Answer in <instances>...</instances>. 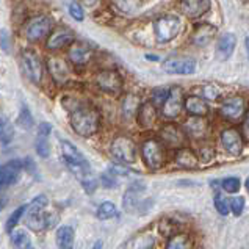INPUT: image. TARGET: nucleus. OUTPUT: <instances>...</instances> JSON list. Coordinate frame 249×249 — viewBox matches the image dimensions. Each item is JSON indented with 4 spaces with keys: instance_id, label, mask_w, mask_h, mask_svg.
Returning a JSON list of instances; mask_svg holds the SVG:
<instances>
[{
    "instance_id": "4be33fe9",
    "label": "nucleus",
    "mask_w": 249,
    "mask_h": 249,
    "mask_svg": "<svg viewBox=\"0 0 249 249\" xmlns=\"http://www.w3.org/2000/svg\"><path fill=\"white\" fill-rule=\"evenodd\" d=\"M69 60L74 63V65H87L92 56V51L83 42H74L72 46L69 47Z\"/></svg>"
},
{
    "instance_id": "f8f14e48",
    "label": "nucleus",
    "mask_w": 249,
    "mask_h": 249,
    "mask_svg": "<svg viewBox=\"0 0 249 249\" xmlns=\"http://www.w3.org/2000/svg\"><path fill=\"white\" fill-rule=\"evenodd\" d=\"M144 190H146V187L143 182H135L127 188V191L124 193V197H123V207L127 213H133L140 207L141 195L144 193Z\"/></svg>"
},
{
    "instance_id": "2eb2a0df",
    "label": "nucleus",
    "mask_w": 249,
    "mask_h": 249,
    "mask_svg": "<svg viewBox=\"0 0 249 249\" xmlns=\"http://www.w3.org/2000/svg\"><path fill=\"white\" fill-rule=\"evenodd\" d=\"M22 168H24V161L20 160H11L2 165V168H0V185H2V188L16 183Z\"/></svg>"
},
{
    "instance_id": "4c0bfd02",
    "label": "nucleus",
    "mask_w": 249,
    "mask_h": 249,
    "mask_svg": "<svg viewBox=\"0 0 249 249\" xmlns=\"http://www.w3.org/2000/svg\"><path fill=\"white\" fill-rule=\"evenodd\" d=\"M35 147H36V152L39 157L42 159H47L49 155H51V146H49V141L46 140V137H41L36 140V144H35Z\"/></svg>"
},
{
    "instance_id": "6ab92c4d",
    "label": "nucleus",
    "mask_w": 249,
    "mask_h": 249,
    "mask_svg": "<svg viewBox=\"0 0 249 249\" xmlns=\"http://www.w3.org/2000/svg\"><path fill=\"white\" fill-rule=\"evenodd\" d=\"M215 35H216V27H213L210 24L196 25L193 35H191V42L197 47H205L215 38Z\"/></svg>"
},
{
    "instance_id": "393cba45",
    "label": "nucleus",
    "mask_w": 249,
    "mask_h": 249,
    "mask_svg": "<svg viewBox=\"0 0 249 249\" xmlns=\"http://www.w3.org/2000/svg\"><path fill=\"white\" fill-rule=\"evenodd\" d=\"M176 163L180 168H187V169H195L199 166V157L190 149H180L176 154Z\"/></svg>"
},
{
    "instance_id": "3c124183",
    "label": "nucleus",
    "mask_w": 249,
    "mask_h": 249,
    "mask_svg": "<svg viewBox=\"0 0 249 249\" xmlns=\"http://www.w3.org/2000/svg\"><path fill=\"white\" fill-rule=\"evenodd\" d=\"M146 60H151V61H155V60H159L155 55H146Z\"/></svg>"
},
{
    "instance_id": "412c9836",
    "label": "nucleus",
    "mask_w": 249,
    "mask_h": 249,
    "mask_svg": "<svg viewBox=\"0 0 249 249\" xmlns=\"http://www.w3.org/2000/svg\"><path fill=\"white\" fill-rule=\"evenodd\" d=\"M74 41V33L68 30V28H60L55 30L47 39V49L49 51H60V49L66 47L69 42Z\"/></svg>"
},
{
    "instance_id": "7c9ffc66",
    "label": "nucleus",
    "mask_w": 249,
    "mask_h": 249,
    "mask_svg": "<svg viewBox=\"0 0 249 249\" xmlns=\"http://www.w3.org/2000/svg\"><path fill=\"white\" fill-rule=\"evenodd\" d=\"M213 202H215V209L218 210L219 215H229L231 212V199H227L224 195L221 193H216L215 197H213Z\"/></svg>"
},
{
    "instance_id": "b1692460",
    "label": "nucleus",
    "mask_w": 249,
    "mask_h": 249,
    "mask_svg": "<svg viewBox=\"0 0 249 249\" xmlns=\"http://www.w3.org/2000/svg\"><path fill=\"white\" fill-rule=\"evenodd\" d=\"M185 110H187L191 116H207L209 115V104L205 99L199 96H188L185 99Z\"/></svg>"
},
{
    "instance_id": "603ef678",
    "label": "nucleus",
    "mask_w": 249,
    "mask_h": 249,
    "mask_svg": "<svg viewBox=\"0 0 249 249\" xmlns=\"http://www.w3.org/2000/svg\"><path fill=\"white\" fill-rule=\"evenodd\" d=\"M245 44H246V49H248V56H249V36L246 38V41H245Z\"/></svg>"
},
{
    "instance_id": "ddd939ff",
    "label": "nucleus",
    "mask_w": 249,
    "mask_h": 249,
    "mask_svg": "<svg viewBox=\"0 0 249 249\" xmlns=\"http://www.w3.org/2000/svg\"><path fill=\"white\" fill-rule=\"evenodd\" d=\"M47 69L53 82H56L58 85L66 83L71 77L69 66L66 65L65 60L60 58V56H51V58H47Z\"/></svg>"
},
{
    "instance_id": "c03bdc74",
    "label": "nucleus",
    "mask_w": 249,
    "mask_h": 249,
    "mask_svg": "<svg viewBox=\"0 0 249 249\" xmlns=\"http://www.w3.org/2000/svg\"><path fill=\"white\" fill-rule=\"evenodd\" d=\"M108 171L115 174V176H129L130 174V169L123 166V165H110L108 166Z\"/></svg>"
},
{
    "instance_id": "ea45409f",
    "label": "nucleus",
    "mask_w": 249,
    "mask_h": 249,
    "mask_svg": "<svg viewBox=\"0 0 249 249\" xmlns=\"http://www.w3.org/2000/svg\"><path fill=\"white\" fill-rule=\"evenodd\" d=\"M245 209V197L237 196V197H232L231 199V212L233 213L235 216H240L243 213Z\"/></svg>"
},
{
    "instance_id": "c85d7f7f",
    "label": "nucleus",
    "mask_w": 249,
    "mask_h": 249,
    "mask_svg": "<svg viewBox=\"0 0 249 249\" xmlns=\"http://www.w3.org/2000/svg\"><path fill=\"white\" fill-rule=\"evenodd\" d=\"M96 216L99 219H102V221H105V219H111V218H115L118 216V209H116V205L110 202V201H105L102 202L101 205H99V209L96 212Z\"/></svg>"
},
{
    "instance_id": "f704fd0d",
    "label": "nucleus",
    "mask_w": 249,
    "mask_h": 249,
    "mask_svg": "<svg viewBox=\"0 0 249 249\" xmlns=\"http://www.w3.org/2000/svg\"><path fill=\"white\" fill-rule=\"evenodd\" d=\"M11 241H13V245L16 246V248H32L30 237H28L24 231L14 232L13 235H11Z\"/></svg>"
},
{
    "instance_id": "58836bf2",
    "label": "nucleus",
    "mask_w": 249,
    "mask_h": 249,
    "mask_svg": "<svg viewBox=\"0 0 249 249\" xmlns=\"http://www.w3.org/2000/svg\"><path fill=\"white\" fill-rule=\"evenodd\" d=\"M240 179L238 177H227V179H224L221 182V187L224 191H227V193H237V191L240 190Z\"/></svg>"
},
{
    "instance_id": "09e8293b",
    "label": "nucleus",
    "mask_w": 249,
    "mask_h": 249,
    "mask_svg": "<svg viewBox=\"0 0 249 249\" xmlns=\"http://www.w3.org/2000/svg\"><path fill=\"white\" fill-rule=\"evenodd\" d=\"M52 132V125L49 123H41L39 127H38V133L41 135V137H49Z\"/></svg>"
},
{
    "instance_id": "e433bc0d",
    "label": "nucleus",
    "mask_w": 249,
    "mask_h": 249,
    "mask_svg": "<svg viewBox=\"0 0 249 249\" xmlns=\"http://www.w3.org/2000/svg\"><path fill=\"white\" fill-rule=\"evenodd\" d=\"M47 204H49V199H47V196H44V195H39V196H36L32 201V204L28 205V213H35V212H42L46 207H47Z\"/></svg>"
},
{
    "instance_id": "0eeeda50",
    "label": "nucleus",
    "mask_w": 249,
    "mask_h": 249,
    "mask_svg": "<svg viewBox=\"0 0 249 249\" xmlns=\"http://www.w3.org/2000/svg\"><path fill=\"white\" fill-rule=\"evenodd\" d=\"M22 60V69L25 77L33 83H41L42 80V63L39 56L33 51H24L20 55Z\"/></svg>"
},
{
    "instance_id": "2f4dec72",
    "label": "nucleus",
    "mask_w": 249,
    "mask_h": 249,
    "mask_svg": "<svg viewBox=\"0 0 249 249\" xmlns=\"http://www.w3.org/2000/svg\"><path fill=\"white\" fill-rule=\"evenodd\" d=\"M190 246H191L190 238L187 235H183V233L173 235V237H171V240L168 241V245H166L168 249H187Z\"/></svg>"
},
{
    "instance_id": "49530a36",
    "label": "nucleus",
    "mask_w": 249,
    "mask_h": 249,
    "mask_svg": "<svg viewBox=\"0 0 249 249\" xmlns=\"http://www.w3.org/2000/svg\"><path fill=\"white\" fill-rule=\"evenodd\" d=\"M202 94L205 96V99H212V101H215L218 97V89L213 88V87H205L202 88Z\"/></svg>"
},
{
    "instance_id": "a878e982",
    "label": "nucleus",
    "mask_w": 249,
    "mask_h": 249,
    "mask_svg": "<svg viewBox=\"0 0 249 249\" xmlns=\"http://www.w3.org/2000/svg\"><path fill=\"white\" fill-rule=\"evenodd\" d=\"M55 238H56V246L58 248H63V249L72 248L74 238H75L74 229L71 226H61V227H58V231H56Z\"/></svg>"
},
{
    "instance_id": "39448f33",
    "label": "nucleus",
    "mask_w": 249,
    "mask_h": 249,
    "mask_svg": "<svg viewBox=\"0 0 249 249\" xmlns=\"http://www.w3.org/2000/svg\"><path fill=\"white\" fill-rule=\"evenodd\" d=\"M52 30V19L47 16H35L27 22L25 36L28 41H39L46 38Z\"/></svg>"
},
{
    "instance_id": "a211bd4d",
    "label": "nucleus",
    "mask_w": 249,
    "mask_h": 249,
    "mask_svg": "<svg viewBox=\"0 0 249 249\" xmlns=\"http://www.w3.org/2000/svg\"><path fill=\"white\" fill-rule=\"evenodd\" d=\"M235 46H237V38L235 35L232 33H224L221 38L218 39L216 42V58L219 61H226L229 60L233 51H235Z\"/></svg>"
},
{
    "instance_id": "8fccbe9b",
    "label": "nucleus",
    "mask_w": 249,
    "mask_h": 249,
    "mask_svg": "<svg viewBox=\"0 0 249 249\" xmlns=\"http://www.w3.org/2000/svg\"><path fill=\"white\" fill-rule=\"evenodd\" d=\"M213 147H202L201 149V154L204 155V160H210L213 157Z\"/></svg>"
},
{
    "instance_id": "9d476101",
    "label": "nucleus",
    "mask_w": 249,
    "mask_h": 249,
    "mask_svg": "<svg viewBox=\"0 0 249 249\" xmlns=\"http://www.w3.org/2000/svg\"><path fill=\"white\" fill-rule=\"evenodd\" d=\"M221 116L227 121H231V123H237L241 118L245 116L246 113V107H245V101L241 97H229L226 99L221 105Z\"/></svg>"
},
{
    "instance_id": "4468645a",
    "label": "nucleus",
    "mask_w": 249,
    "mask_h": 249,
    "mask_svg": "<svg viewBox=\"0 0 249 249\" xmlns=\"http://www.w3.org/2000/svg\"><path fill=\"white\" fill-rule=\"evenodd\" d=\"M243 135L237 129H226L221 132V144L231 155H240L243 151Z\"/></svg>"
},
{
    "instance_id": "20e7f679",
    "label": "nucleus",
    "mask_w": 249,
    "mask_h": 249,
    "mask_svg": "<svg viewBox=\"0 0 249 249\" xmlns=\"http://www.w3.org/2000/svg\"><path fill=\"white\" fill-rule=\"evenodd\" d=\"M110 152L116 160L125 163V165H132L137 161V144L127 137H118L113 140Z\"/></svg>"
},
{
    "instance_id": "6e6552de",
    "label": "nucleus",
    "mask_w": 249,
    "mask_h": 249,
    "mask_svg": "<svg viewBox=\"0 0 249 249\" xmlns=\"http://www.w3.org/2000/svg\"><path fill=\"white\" fill-rule=\"evenodd\" d=\"M166 74H180V75H191L196 71V61L187 56H173L168 58L161 65Z\"/></svg>"
},
{
    "instance_id": "dca6fc26",
    "label": "nucleus",
    "mask_w": 249,
    "mask_h": 249,
    "mask_svg": "<svg viewBox=\"0 0 249 249\" xmlns=\"http://www.w3.org/2000/svg\"><path fill=\"white\" fill-rule=\"evenodd\" d=\"M185 132L190 138L193 140H202L209 133V123L205 116H191L185 123Z\"/></svg>"
},
{
    "instance_id": "de8ad7c7",
    "label": "nucleus",
    "mask_w": 249,
    "mask_h": 249,
    "mask_svg": "<svg viewBox=\"0 0 249 249\" xmlns=\"http://www.w3.org/2000/svg\"><path fill=\"white\" fill-rule=\"evenodd\" d=\"M2 49H3V52L5 53H8L10 52V35L8 32L5 30V28H2Z\"/></svg>"
},
{
    "instance_id": "c9c22d12",
    "label": "nucleus",
    "mask_w": 249,
    "mask_h": 249,
    "mask_svg": "<svg viewBox=\"0 0 249 249\" xmlns=\"http://www.w3.org/2000/svg\"><path fill=\"white\" fill-rule=\"evenodd\" d=\"M171 89L166 88V87H160V88H155L152 91V104L157 105V107H161L163 104L166 102V99L169 96Z\"/></svg>"
},
{
    "instance_id": "5fc2aeb1",
    "label": "nucleus",
    "mask_w": 249,
    "mask_h": 249,
    "mask_svg": "<svg viewBox=\"0 0 249 249\" xmlns=\"http://www.w3.org/2000/svg\"><path fill=\"white\" fill-rule=\"evenodd\" d=\"M94 248H102V243H101V241H97V243L94 245Z\"/></svg>"
},
{
    "instance_id": "423d86ee",
    "label": "nucleus",
    "mask_w": 249,
    "mask_h": 249,
    "mask_svg": "<svg viewBox=\"0 0 249 249\" xmlns=\"http://www.w3.org/2000/svg\"><path fill=\"white\" fill-rule=\"evenodd\" d=\"M185 108V94L183 89L179 87L171 88V92L166 99V102L161 105V116L166 119H174L180 115V111Z\"/></svg>"
},
{
    "instance_id": "864d4df0",
    "label": "nucleus",
    "mask_w": 249,
    "mask_h": 249,
    "mask_svg": "<svg viewBox=\"0 0 249 249\" xmlns=\"http://www.w3.org/2000/svg\"><path fill=\"white\" fill-rule=\"evenodd\" d=\"M246 190H248V193H249V177L246 179Z\"/></svg>"
},
{
    "instance_id": "72a5a7b5",
    "label": "nucleus",
    "mask_w": 249,
    "mask_h": 249,
    "mask_svg": "<svg viewBox=\"0 0 249 249\" xmlns=\"http://www.w3.org/2000/svg\"><path fill=\"white\" fill-rule=\"evenodd\" d=\"M27 209H28V205H20V207H18L11 213V216L8 218V221H6V231L11 232L14 227L18 226V223L20 221V218L24 216V213L27 212Z\"/></svg>"
},
{
    "instance_id": "f3484780",
    "label": "nucleus",
    "mask_w": 249,
    "mask_h": 249,
    "mask_svg": "<svg viewBox=\"0 0 249 249\" xmlns=\"http://www.w3.org/2000/svg\"><path fill=\"white\" fill-rule=\"evenodd\" d=\"M180 10L191 19L201 18L210 10V0H180Z\"/></svg>"
},
{
    "instance_id": "5701e85b",
    "label": "nucleus",
    "mask_w": 249,
    "mask_h": 249,
    "mask_svg": "<svg viewBox=\"0 0 249 249\" xmlns=\"http://www.w3.org/2000/svg\"><path fill=\"white\" fill-rule=\"evenodd\" d=\"M137 121L141 129H151L157 121V111H155V105L151 102H144L140 107Z\"/></svg>"
},
{
    "instance_id": "7ed1b4c3",
    "label": "nucleus",
    "mask_w": 249,
    "mask_h": 249,
    "mask_svg": "<svg viewBox=\"0 0 249 249\" xmlns=\"http://www.w3.org/2000/svg\"><path fill=\"white\" fill-rule=\"evenodd\" d=\"M141 157H143L146 166L149 169H159L165 165V146L163 141L157 140H146L141 146Z\"/></svg>"
},
{
    "instance_id": "473e14b6",
    "label": "nucleus",
    "mask_w": 249,
    "mask_h": 249,
    "mask_svg": "<svg viewBox=\"0 0 249 249\" xmlns=\"http://www.w3.org/2000/svg\"><path fill=\"white\" fill-rule=\"evenodd\" d=\"M18 124L22 127L25 130H30L33 127V116L30 110L27 108V105L20 107V113H19V118H18Z\"/></svg>"
},
{
    "instance_id": "c756f323",
    "label": "nucleus",
    "mask_w": 249,
    "mask_h": 249,
    "mask_svg": "<svg viewBox=\"0 0 249 249\" xmlns=\"http://www.w3.org/2000/svg\"><path fill=\"white\" fill-rule=\"evenodd\" d=\"M13 137H14V129L11 123H8L6 118L2 116V123H0V138H2V144L3 146L10 144L13 141Z\"/></svg>"
},
{
    "instance_id": "9b49d317",
    "label": "nucleus",
    "mask_w": 249,
    "mask_h": 249,
    "mask_svg": "<svg viewBox=\"0 0 249 249\" xmlns=\"http://www.w3.org/2000/svg\"><path fill=\"white\" fill-rule=\"evenodd\" d=\"M160 138L163 141V144H166L169 147H180L185 143V138H187V132H185V129L182 130L179 125L166 124V125L161 127Z\"/></svg>"
},
{
    "instance_id": "37998d69",
    "label": "nucleus",
    "mask_w": 249,
    "mask_h": 249,
    "mask_svg": "<svg viewBox=\"0 0 249 249\" xmlns=\"http://www.w3.org/2000/svg\"><path fill=\"white\" fill-rule=\"evenodd\" d=\"M82 185H83V188H85V191H87L88 195H92L96 191V188H97V180L94 179V177H89V179H87V180H83L82 182Z\"/></svg>"
},
{
    "instance_id": "bb28decb",
    "label": "nucleus",
    "mask_w": 249,
    "mask_h": 249,
    "mask_svg": "<svg viewBox=\"0 0 249 249\" xmlns=\"http://www.w3.org/2000/svg\"><path fill=\"white\" fill-rule=\"evenodd\" d=\"M27 227H30L32 231H42L47 229V221H46V213L42 212H35V213H28V216L25 219Z\"/></svg>"
},
{
    "instance_id": "79ce46f5",
    "label": "nucleus",
    "mask_w": 249,
    "mask_h": 249,
    "mask_svg": "<svg viewBox=\"0 0 249 249\" xmlns=\"http://www.w3.org/2000/svg\"><path fill=\"white\" fill-rule=\"evenodd\" d=\"M68 10H69V14L72 16L75 20H83L85 18V14H83V10H82V6L77 3V2H71L68 5Z\"/></svg>"
},
{
    "instance_id": "cd10ccee",
    "label": "nucleus",
    "mask_w": 249,
    "mask_h": 249,
    "mask_svg": "<svg viewBox=\"0 0 249 249\" xmlns=\"http://www.w3.org/2000/svg\"><path fill=\"white\" fill-rule=\"evenodd\" d=\"M140 99L135 94H127L123 101V115L125 118H133L135 115H138L140 110Z\"/></svg>"
},
{
    "instance_id": "f03ea898",
    "label": "nucleus",
    "mask_w": 249,
    "mask_h": 249,
    "mask_svg": "<svg viewBox=\"0 0 249 249\" xmlns=\"http://www.w3.org/2000/svg\"><path fill=\"white\" fill-rule=\"evenodd\" d=\"M180 27H182L180 19L174 16V14L161 16L154 22L155 38H157L160 44H166V42L173 41L180 33Z\"/></svg>"
},
{
    "instance_id": "a18cd8bd",
    "label": "nucleus",
    "mask_w": 249,
    "mask_h": 249,
    "mask_svg": "<svg viewBox=\"0 0 249 249\" xmlns=\"http://www.w3.org/2000/svg\"><path fill=\"white\" fill-rule=\"evenodd\" d=\"M241 135L246 141H249V110H246L245 113V119H243V124H241Z\"/></svg>"
},
{
    "instance_id": "1a4fd4ad",
    "label": "nucleus",
    "mask_w": 249,
    "mask_h": 249,
    "mask_svg": "<svg viewBox=\"0 0 249 249\" xmlns=\"http://www.w3.org/2000/svg\"><path fill=\"white\" fill-rule=\"evenodd\" d=\"M96 83L104 92H110V94H116V92L123 89V79H121V75L116 71L111 69L101 71L96 75Z\"/></svg>"
},
{
    "instance_id": "aec40b11",
    "label": "nucleus",
    "mask_w": 249,
    "mask_h": 249,
    "mask_svg": "<svg viewBox=\"0 0 249 249\" xmlns=\"http://www.w3.org/2000/svg\"><path fill=\"white\" fill-rule=\"evenodd\" d=\"M60 147H61V154L63 159L68 165H88V160L83 157V155L79 152L74 144H71L68 140H60Z\"/></svg>"
},
{
    "instance_id": "f257e3e1",
    "label": "nucleus",
    "mask_w": 249,
    "mask_h": 249,
    "mask_svg": "<svg viewBox=\"0 0 249 249\" xmlns=\"http://www.w3.org/2000/svg\"><path fill=\"white\" fill-rule=\"evenodd\" d=\"M71 125L80 137H92L101 125V116L96 108L89 105H77L71 111Z\"/></svg>"
},
{
    "instance_id": "a19ab883",
    "label": "nucleus",
    "mask_w": 249,
    "mask_h": 249,
    "mask_svg": "<svg viewBox=\"0 0 249 249\" xmlns=\"http://www.w3.org/2000/svg\"><path fill=\"white\" fill-rule=\"evenodd\" d=\"M101 183L104 185L105 188H116L118 187V180H116V176L113 173H104L101 176Z\"/></svg>"
}]
</instances>
